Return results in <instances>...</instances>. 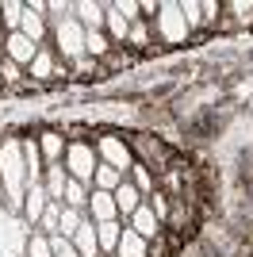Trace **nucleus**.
<instances>
[{
  "instance_id": "f257e3e1",
  "label": "nucleus",
  "mask_w": 253,
  "mask_h": 257,
  "mask_svg": "<svg viewBox=\"0 0 253 257\" xmlns=\"http://www.w3.org/2000/svg\"><path fill=\"white\" fill-rule=\"evenodd\" d=\"M0 184L8 196V215H23V196H27V169H23V150L20 135H4L0 139Z\"/></svg>"
},
{
  "instance_id": "f03ea898",
  "label": "nucleus",
  "mask_w": 253,
  "mask_h": 257,
  "mask_svg": "<svg viewBox=\"0 0 253 257\" xmlns=\"http://www.w3.org/2000/svg\"><path fill=\"white\" fill-rule=\"evenodd\" d=\"M150 27H154L158 50H177V46L192 43V31L180 16V0H158V16L150 20Z\"/></svg>"
},
{
  "instance_id": "7ed1b4c3",
  "label": "nucleus",
  "mask_w": 253,
  "mask_h": 257,
  "mask_svg": "<svg viewBox=\"0 0 253 257\" xmlns=\"http://www.w3.org/2000/svg\"><path fill=\"white\" fill-rule=\"evenodd\" d=\"M27 81H31L35 88L62 85V81H69V65L58 58V50H54L50 43H42V46H39V54H35V62L27 65Z\"/></svg>"
},
{
  "instance_id": "20e7f679",
  "label": "nucleus",
  "mask_w": 253,
  "mask_h": 257,
  "mask_svg": "<svg viewBox=\"0 0 253 257\" xmlns=\"http://www.w3.org/2000/svg\"><path fill=\"white\" fill-rule=\"evenodd\" d=\"M126 142H131V150H135V161L150 165L154 173L169 169V165L180 158V154L173 150L165 139H158V135H126Z\"/></svg>"
},
{
  "instance_id": "39448f33",
  "label": "nucleus",
  "mask_w": 253,
  "mask_h": 257,
  "mask_svg": "<svg viewBox=\"0 0 253 257\" xmlns=\"http://www.w3.org/2000/svg\"><path fill=\"white\" fill-rule=\"evenodd\" d=\"M50 46L58 50V58H62L65 65L88 58V54H84V27L77 23V16H69V20H62V23L50 27Z\"/></svg>"
},
{
  "instance_id": "423d86ee",
  "label": "nucleus",
  "mask_w": 253,
  "mask_h": 257,
  "mask_svg": "<svg viewBox=\"0 0 253 257\" xmlns=\"http://www.w3.org/2000/svg\"><path fill=\"white\" fill-rule=\"evenodd\" d=\"M92 146H96V158L104 161V165H111V169H119V173H131L135 150H131L126 135H119V131H100Z\"/></svg>"
},
{
  "instance_id": "0eeeda50",
  "label": "nucleus",
  "mask_w": 253,
  "mask_h": 257,
  "mask_svg": "<svg viewBox=\"0 0 253 257\" xmlns=\"http://www.w3.org/2000/svg\"><path fill=\"white\" fill-rule=\"evenodd\" d=\"M96 165H100V158H96L92 142L88 139H69V146H65V173L81 184H92Z\"/></svg>"
},
{
  "instance_id": "6e6552de",
  "label": "nucleus",
  "mask_w": 253,
  "mask_h": 257,
  "mask_svg": "<svg viewBox=\"0 0 253 257\" xmlns=\"http://www.w3.org/2000/svg\"><path fill=\"white\" fill-rule=\"evenodd\" d=\"M50 0H27V8H23V27L20 31L31 39L35 46L50 43Z\"/></svg>"
},
{
  "instance_id": "1a4fd4ad",
  "label": "nucleus",
  "mask_w": 253,
  "mask_h": 257,
  "mask_svg": "<svg viewBox=\"0 0 253 257\" xmlns=\"http://www.w3.org/2000/svg\"><path fill=\"white\" fill-rule=\"evenodd\" d=\"M20 150H23V169H27V188H31V184H42V177H46V158H42V150H39V131L20 135Z\"/></svg>"
},
{
  "instance_id": "9d476101",
  "label": "nucleus",
  "mask_w": 253,
  "mask_h": 257,
  "mask_svg": "<svg viewBox=\"0 0 253 257\" xmlns=\"http://www.w3.org/2000/svg\"><path fill=\"white\" fill-rule=\"evenodd\" d=\"M242 27H253V0H222L219 31H242Z\"/></svg>"
},
{
  "instance_id": "9b49d317",
  "label": "nucleus",
  "mask_w": 253,
  "mask_h": 257,
  "mask_svg": "<svg viewBox=\"0 0 253 257\" xmlns=\"http://www.w3.org/2000/svg\"><path fill=\"white\" fill-rule=\"evenodd\" d=\"M126 226H131V230H135L138 238H146V242H158V238L165 234V226H161V219L154 215V207H150L146 200H142V207H138V211L131 215V219H126Z\"/></svg>"
},
{
  "instance_id": "f8f14e48",
  "label": "nucleus",
  "mask_w": 253,
  "mask_h": 257,
  "mask_svg": "<svg viewBox=\"0 0 253 257\" xmlns=\"http://www.w3.org/2000/svg\"><path fill=\"white\" fill-rule=\"evenodd\" d=\"M4 58H8V62H16L20 65V69H27V65L35 62V54H39V46L31 43V39H27V35L23 31H16V35H4Z\"/></svg>"
},
{
  "instance_id": "ddd939ff",
  "label": "nucleus",
  "mask_w": 253,
  "mask_h": 257,
  "mask_svg": "<svg viewBox=\"0 0 253 257\" xmlns=\"http://www.w3.org/2000/svg\"><path fill=\"white\" fill-rule=\"evenodd\" d=\"M73 16L84 31H104V23H107L104 0H73Z\"/></svg>"
},
{
  "instance_id": "4468645a",
  "label": "nucleus",
  "mask_w": 253,
  "mask_h": 257,
  "mask_svg": "<svg viewBox=\"0 0 253 257\" xmlns=\"http://www.w3.org/2000/svg\"><path fill=\"white\" fill-rule=\"evenodd\" d=\"M88 219H92V223H115V219H119L115 192H100V188H92V196H88ZM119 223H123V219H119Z\"/></svg>"
},
{
  "instance_id": "2eb2a0df",
  "label": "nucleus",
  "mask_w": 253,
  "mask_h": 257,
  "mask_svg": "<svg viewBox=\"0 0 253 257\" xmlns=\"http://www.w3.org/2000/svg\"><path fill=\"white\" fill-rule=\"evenodd\" d=\"M65 146H69L65 131H58V127H42L39 131V150H42V158H46V165L65 161Z\"/></svg>"
},
{
  "instance_id": "dca6fc26",
  "label": "nucleus",
  "mask_w": 253,
  "mask_h": 257,
  "mask_svg": "<svg viewBox=\"0 0 253 257\" xmlns=\"http://www.w3.org/2000/svg\"><path fill=\"white\" fill-rule=\"evenodd\" d=\"M46 204H50V196H46V188H42V184H31V188H27V196H23V223L31 226H39V219H42V211H46Z\"/></svg>"
},
{
  "instance_id": "f3484780",
  "label": "nucleus",
  "mask_w": 253,
  "mask_h": 257,
  "mask_svg": "<svg viewBox=\"0 0 253 257\" xmlns=\"http://www.w3.org/2000/svg\"><path fill=\"white\" fill-rule=\"evenodd\" d=\"M126 50H131V54H154V50H158L150 20H135V23H131V35H126Z\"/></svg>"
},
{
  "instance_id": "a211bd4d",
  "label": "nucleus",
  "mask_w": 253,
  "mask_h": 257,
  "mask_svg": "<svg viewBox=\"0 0 253 257\" xmlns=\"http://www.w3.org/2000/svg\"><path fill=\"white\" fill-rule=\"evenodd\" d=\"M0 88H8V92H31V81H27V69H20L16 62H8L4 54H0Z\"/></svg>"
},
{
  "instance_id": "6ab92c4d",
  "label": "nucleus",
  "mask_w": 253,
  "mask_h": 257,
  "mask_svg": "<svg viewBox=\"0 0 253 257\" xmlns=\"http://www.w3.org/2000/svg\"><path fill=\"white\" fill-rule=\"evenodd\" d=\"M65 184H69V173H65V161H54V165H46V177H42V188H46V196H50V200L65 204Z\"/></svg>"
},
{
  "instance_id": "aec40b11",
  "label": "nucleus",
  "mask_w": 253,
  "mask_h": 257,
  "mask_svg": "<svg viewBox=\"0 0 253 257\" xmlns=\"http://www.w3.org/2000/svg\"><path fill=\"white\" fill-rule=\"evenodd\" d=\"M126 223H96V242H100V257H115L119 249V238H123Z\"/></svg>"
},
{
  "instance_id": "412c9836",
  "label": "nucleus",
  "mask_w": 253,
  "mask_h": 257,
  "mask_svg": "<svg viewBox=\"0 0 253 257\" xmlns=\"http://www.w3.org/2000/svg\"><path fill=\"white\" fill-rule=\"evenodd\" d=\"M142 200H146V196L138 192V188H135L131 181H123V184L115 188V207H119V219L126 223V219H131V215H135L138 207H142Z\"/></svg>"
},
{
  "instance_id": "4be33fe9",
  "label": "nucleus",
  "mask_w": 253,
  "mask_h": 257,
  "mask_svg": "<svg viewBox=\"0 0 253 257\" xmlns=\"http://www.w3.org/2000/svg\"><path fill=\"white\" fill-rule=\"evenodd\" d=\"M73 246H77L81 257H100V242H96V223H92V219H84V223L77 226Z\"/></svg>"
},
{
  "instance_id": "5701e85b",
  "label": "nucleus",
  "mask_w": 253,
  "mask_h": 257,
  "mask_svg": "<svg viewBox=\"0 0 253 257\" xmlns=\"http://www.w3.org/2000/svg\"><path fill=\"white\" fill-rule=\"evenodd\" d=\"M23 8L27 0H0V16H4V35H16L23 27Z\"/></svg>"
},
{
  "instance_id": "b1692460",
  "label": "nucleus",
  "mask_w": 253,
  "mask_h": 257,
  "mask_svg": "<svg viewBox=\"0 0 253 257\" xmlns=\"http://www.w3.org/2000/svg\"><path fill=\"white\" fill-rule=\"evenodd\" d=\"M126 181L135 184L142 196H150L154 188H158V173L150 169V165H142V161H135V165H131V173H126Z\"/></svg>"
},
{
  "instance_id": "393cba45",
  "label": "nucleus",
  "mask_w": 253,
  "mask_h": 257,
  "mask_svg": "<svg viewBox=\"0 0 253 257\" xmlns=\"http://www.w3.org/2000/svg\"><path fill=\"white\" fill-rule=\"evenodd\" d=\"M115 257H150V242H146V238H138L135 230L126 226V230H123V238H119Z\"/></svg>"
},
{
  "instance_id": "a878e982",
  "label": "nucleus",
  "mask_w": 253,
  "mask_h": 257,
  "mask_svg": "<svg viewBox=\"0 0 253 257\" xmlns=\"http://www.w3.org/2000/svg\"><path fill=\"white\" fill-rule=\"evenodd\" d=\"M126 181V173H119V169H111V165H96V177H92V188H100V192H115L119 184Z\"/></svg>"
},
{
  "instance_id": "bb28decb",
  "label": "nucleus",
  "mask_w": 253,
  "mask_h": 257,
  "mask_svg": "<svg viewBox=\"0 0 253 257\" xmlns=\"http://www.w3.org/2000/svg\"><path fill=\"white\" fill-rule=\"evenodd\" d=\"M88 196H92V184H81L69 177V184H65V204L77 207V211H88Z\"/></svg>"
},
{
  "instance_id": "cd10ccee",
  "label": "nucleus",
  "mask_w": 253,
  "mask_h": 257,
  "mask_svg": "<svg viewBox=\"0 0 253 257\" xmlns=\"http://www.w3.org/2000/svg\"><path fill=\"white\" fill-rule=\"evenodd\" d=\"M35 230H39V234H58V230H62V204H58V200H50V204H46V211H42V219H39V226H35Z\"/></svg>"
},
{
  "instance_id": "c85d7f7f",
  "label": "nucleus",
  "mask_w": 253,
  "mask_h": 257,
  "mask_svg": "<svg viewBox=\"0 0 253 257\" xmlns=\"http://www.w3.org/2000/svg\"><path fill=\"white\" fill-rule=\"evenodd\" d=\"M146 204L154 207V215L161 219V226H169V215H173V196H165L161 188H154V192L146 196Z\"/></svg>"
},
{
  "instance_id": "c756f323",
  "label": "nucleus",
  "mask_w": 253,
  "mask_h": 257,
  "mask_svg": "<svg viewBox=\"0 0 253 257\" xmlns=\"http://www.w3.org/2000/svg\"><path fill=\"white\" fill-rule=\"evenodd\" d=\"M50 257H81L73 246V238H65V234H50Z\"/></svg>"
},
{
  "instance_id": "7c9ffc66",
  "label": "nucleus",
  "mask_w": 253,
  "mask_h": 257,
  "mask_svg": "<svg viewBox=\"0 0 253 257\" xmlns=\"http://www.w3.org/2000/svg\"><path fill=\"white\" fill-rule=\"evenodd\" d=\"M0 35H4V16H0Z\"/></svg>"
}]
</instances>
